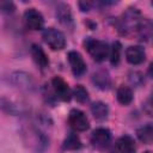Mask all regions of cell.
<instances>
[{
    "label": "cell",
    "instance_id": "obj_1",
    "mask_svg": "<svg viewBox=\"0 0 153 153\" xmlns=\"http://www.w3.org/2000/svg\"><path fill=\"white\" fill-rule=\"evenodd\" d=\"M142 19L143 18L141 16V12L136 7H129L118 18L116 23L117 31L122 36H131L136 33Z\"/></svg>",
    "mask_w": 153,
    "mask_h": 153
},
{
    "label": "cell",
    "instance_id": "obj_2",
    "mask_svg": "<svg viewBox=\"0 0 153 153\" xmlns=\"http://www.w3.org/2000/svg\"><path fill=\"white\" fill-rule=\"evenodd\" d=\"M84 44H85V48H86L87 53L97 62H102L109 56L110 48H109V44L105 41L96 39V38H92V37H87L85 39Z\"/></svg>",
    "mask_w": 153,
    "mask_h": 153
},
{
    "label": "cell",
    "instance_id": "obj_3",
    "mask_svg": "<svg viewBox=\"0 0 153 153\" xmlns=\"http://www.w3.org/2000/svg\"><path fill=\"white\" fill-rule=\"evenodd\" d=\"M42 38L53 50H61L66 47V37L63 32L55 27H47L42 33Z\"/></svg>",
    "mask_w": 153,
    "mask_h": 153
},
{
    "label": "cell",
    "instance_id": "obj_4",
    "mask_svg": "<svg viewBox=\"0 0 153 153\" xmlns=\"http://www.w3.org/2000/svg\"><path fill=\"white\" fill-rule=\"evenodd\" d=\"M68 124L75 131H86L90 128V121L87 116L79 109H72L69 111Z\"/></svg>",
    "mask_w": 153,
    "mask_h": 153
},
{
    "label": "cell",
    "instance_id": "obj_5",
    "mask_svg": "<svg viewBox=\"0 0 153 153\" xmlns=\"http://www.w3.org/2000/svg\"><path fill=\"white\" fill-rule=\"evenodd\" d=\"M51 88L56 99H60L62 102H69L73 96V91L61 76L56 75L51 79Z\"/></svg>",
    "mask_w": 153,
    "mask_h": 153
},
{
    "label": "cell",
    "instance_id": "obj_6",
    "mask_svg": "<svg viewBox=\"0 0 153 153\" xmlns=\"http://www.w3.org/2000/svg\"><path fill=\"white\" fill-rule=\"evenodd\" d=\"M111 131L108 128H97L91 134V143L97 149H104L110 145Z\"/></svg>",
    "mask_w": 153,
    "mask_h": 153
},
{
    "label": "cell",
    "instance_id": "obj_7",
    "mask_svg": "<svg viewBox=\"0 0 153 153\" xmlns=\"http://www.w3.org/2000/svg\"><path fill=\"white\" fill-rule=\"evenodd\" d=\"M24 23L30 30H41L44 26V18L36 8H27L24 12Z\"/></svg>",
    "mask_w": 153,
    "mask_h": 153
},
{
    "label": "cell",
    "instance_id": "obj_8",
    "mask_svg": "<svg viewBox=\"0 0 153 153\" xmlns=\"http://www.w3.org/2000/svg\"><path fill=\"white\" fill-rule=\"evenodd\" d=\"M67 59H68L72 73L75 76H81V75L85 74V72L87 69V66H86V62L84 61V57L81 56L80 53H78L75 50H72V51L68 53Z\"/></svg>",
    "mask_w": 153,
    "mask_h": 153
},
{
    "label": "cell",
    "instance_id": "obj_9",
    "mask_svg": "<svg viewBox=\"0 0 153 153\" xmlns=\"http://www.w3.org/2000/svg\"><path fill=\"white\" fill-rule=\"evenodd\" d=\"M135 152H136L135 141L129 135H123L118 137L110 149V153H135Z\"/></svg>",
    "mask_w": 153,
    "mask_h": 153
},
{
    "label": "cell",
    "instance_id": "obj_10",
    "mask_svg": "<svg viewBox=\"0 0 153 153\" xmlns=\"http://www.w3.org/2000/svg\"><path fill=\"white\" fill-rule=\"evenodd\" d=\"M55 16H56V18H57V20L60 22L61 25H63L68 29H73L74 22H73V16H72V11H71L69 5L59 4L56 6Z\"/></svg>",
    "mask_w": 153,
    "mask_h": 153
},
{
    "label": "cell",
    "instance_id": "obj_11",
    "mask_svg": "<svg viewBox=\"0 0 153 153\" xmlns=\"http://www.w3.org/2000/svg\"><path fill=\"white\" fill-rule=\"evenodd\" d=\"M146 53L141 45H129L126 49V60L130 65H140L145 61Z\"/></svg>",
    "mask_w": 153,
    "mask_h": 153
},
{
    "label": "cell",
    "instance_id": "obj_12",
    "mask_svg": "<svg viewBox=\"0 0 153 153\" xmlns=\"http://www.w3.org/2000/svg\"><path fill=\"white\" fill-rule=\"evenodd\" d=\"M92 82L97 88L102 91H106L111 87V78L105 69H98L94 72L92 75Z\"/></svg>",
    "mask_w": 153,
    "mask_h": 153
},
{
    "label": "cell",
    "instance_id": "obj_13",
    "mask_svg": "<svg viewBox=\"0 0 153 153\" xmlns=\"http://www.w3.org/2000/svg\"><path fill=\"white\" fill-rule=\"evenodd\" d=\"M31 55H32V59L36 62V65L39 66V68L44 69L49 66V59H48L45 51L38 44H32L31 45Z\"/></svg>",
    "mask_w": 153,
    "mask_h": 153
},
{
    "label": "cell",
    "instance_id": "obj_14",
    "mask_svg": "<svg viewBox=\"0 0 153 153\" xmlns=\"http://www.w3.org/2000/svg\"><path fill=\"white\" fill-rule=\"evenodd\" d=\"M135 35L142 42L148 41L153 35V20H151L148 18H143Z\"/></svg>",
    "mask_w": 153,
    "mask_h": 153
},
{
    "label": "cell",
    "instance_id": "obj_15",
    "mask_svg": "<svg viewBox=\"0 0 153 153\" xmlns=\"http://www.w3.org/2000/svg\"><path fill=\"white\" fill-rule=\"evenodd\" d=\"M136 136L137 139L143 143H151L153 142V123H146L136 129Z\"/></svg>",
    "mask_w": 153,
    "mask_h": 153
},
{
    "label": "cell",
    "instance_id": "obj_16",
    "mask_svg": "<svg viewBox=\"0 0 153 153\" xmlns=\"http://www.w3.org/2000/svg\"><path fill=\"white\" fill-rule=\"evenodd\" d=\"M91 112L93 115V117L98 121H104L108 118L109 115V108L104 102H94L91 105Z\"/></svg>",
    "mask_w": 153,
    "mask_h": 153
},
{
    "label": "cell",
    "instance_id": "obj_17",
    "mask_svg": "<svg viewBox=\"0 0 153 153\" xmlns=\"http://www.w3.org/2000/svg\"><path fill=\"white\" fill-rule=\"evenodd\" d=\"M117 102L122 105H129L133 102V91L129 86L121 85L116 91Z\"/></svg>",
    "mask_w": 153,
    "mask_h": 153
},
{
    "label": "cell",
    "instance_id": "obj_18",
    "mask_svg": "<svg viewBox=\"0 0 153 153\" xmlns=\"http://www.w3.org/2000/svg\"><path fill=\"white\" fill-rule=\"evenodd\" d=\"M81 147H82V143H81L79 136L73 131H71L67 135V137L65 139V141L62 143V149L63 151H78Z\"/></svg>",
    "mask_w": 153,
    "mask_h": 153
},
{
    "label": "cell",
    "instance_id": "obj_19",
    "mask_svg": "<svg viewBox=\"0 0 153 153\" xmlns=\"http://www.w3.org/2000/svg\"><path fill=\"white\" fill-rule=\"evenodd\" d=\"M12 79H13V82L17 86L26 87V88H29V87L32 86V78H31V75H29L26 73H23V72L14 73L12 75Z\"/></svg>",
    "mask_w": 153,
    "mask_h": 153
},
{
    "label": "cell",
    "instance_id": "obj_20",
    "mask_svg": "<svg viewBox=\"0 0 153 153\" xmlns=\"http://www.w3.org/2000/svg\"><path fill=\"white\" fill-rule=\"evenodd\" d=\"M121 51H122V45L118 41H115L111 47H110V53H109V60L112 66H117L121 60Z\"/></svg>",
    "mask_w": 153,
    "mask_h": 153
},
{
    "label": "cell",
    "instance_id": "obj_21",
    "mask_svg": "<svg viewBox=\"0 0 153 153\" xmlns=\"http://www.w3.org/2000/svg\"><path fill=\"white\" fill-rule=\"evenodd\" d=\"M73 96H74L75 100L79 103H86V102H88V98H90L87 90L82 85H76L73 88Z\"/></svg>",
    "mask_w": 153,
    "mask_h": 153
},
{
    "label": "cell",
    "instance_id": "obj_22",
    "mask_svg": "<svg viewBox=\"0 0 153 153\" xmlns=\"http://www.w3.org/2000/svg\"><path fill=\"white\" fill-rule=\"evenodd\" d=\"M129 81L134 85V86H141L143 82H145V79H143V74L140 73V72H130L129 73Z\"/></svg>",
    "mask_w": 153,
    "mask_h": 153
},
{
    "label": "cell",
    "instance_id": "obj_23",
    "mask_svg": "<svg viewBox=\"0 0 153 153\" xmlns=\"http://www.w3.org/2000/svg\"><path fill=\"white\" fill-rule=\"evenodd\" d=\"M142 110L147 116L153 117V96H151L142 103Z\"/></svg>",
    "mask_w": 153,
    "mask_h": 153
},
{
    "label": "cell",
    "instance_id": "obj_24",
    "mask_svg": "<svg viewBox=\"0 0 153 153\" xmlns=\"http://www.w3.org/2000/svg\"><path fill=\"white\" fill-rule=\"evenodd\" d=\"M0 7H1V11L4 13H12L16 10V6L12 1H1Z\"/></svg>",
    "mask_w": 153,
    "mask_h": 153
},
{
    "label": "cell",
    "instance_id": "obj_25",
    "mask_svg": "<svg viewBox=\"0 0 153 153\" xmlns=\"http://www.w3.org/2000/svg\"><path fill=\"white\" fill-rule=\"evenodd\" d=\"M94 5V2H90V1H80L79 2V7L82 12H87L92 8V6Z\"/></svg>",
    "mask_w": 153,
    "mask_h": 153
},
{
    "label": "cell",
    "instance_id": "obj_26",
    "mask_svg": "<svg viewBox=\"0 0 153 153\" xmlns=\"http://www.w3.org/2000/svg\"><path fill=\"white\" fill-rule=\"evenodd\" d=\"M148 75L153 79V62H151V65L148 67Z\"/></svg>",
    "mask_w": 153,
    "mask_h": 153
},
{
    "label": "cell",
    "instance_id": "obj_27",
    "mask_svg": "<svg viewBox=\"0 0 153 153\" xmlns=\"http://www.w3.org/2000/svg\"><path fill=\"white\" fill-rule=\"evenodd\" d=\"M145 153H152V152H149V151H146V152H145Z\"/></svg>",
    "mask_w": 153,
    "mask_h": 153
},
{
    "label": "cell",
    "instance_id": "obj_28",
    "mask_svg": "<svg viewBox=\"0 0 153 153\" xmlns=\"http://www.w3.org/2000/svg\"><path fill=\"white\" fill-rule=\"evenodd\" d=\"M152 6H153V1H152Z\"/></svg>",
    "mask_w": 153,
    "mask_h": 153
}]
</instances>
